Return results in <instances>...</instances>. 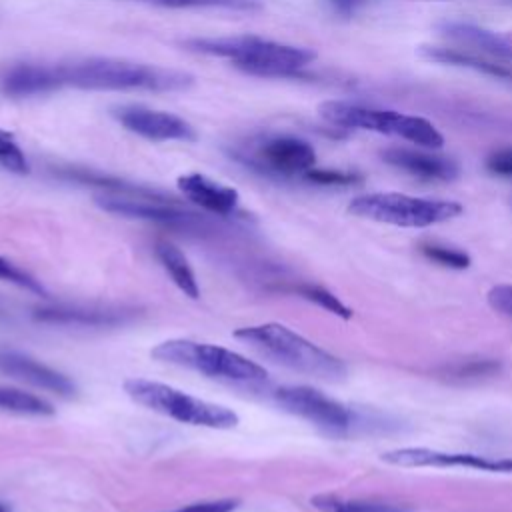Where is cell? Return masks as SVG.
Returning a JSON list of instances; mask_svg holds the SVG:
<instances>
[{
  "mask_svg": "<svg viewBox=\"0 0 512 512\" xmlns=\"http://www.w3.org/2000/svg\"><path fill=\"white\" fill-rule=\"evenodd\" d=\"M58 66L64 88L70 86L78 90L176 92L190 88L194 82V78L182 70L108 56L60 62Z\"/></svg>",
  "mask_w": 512,
  "mask_h": 512,
  "instance_id": "1",
  "label": "cell"
},
{
  "mask_svg": "<svg viewBox=\"0 0 512 512\" xmlns=\"http://www.w3.org/2000/svg\"><path fill=\"white\" fill-rule=\"evenodd\" d=\"M182 46L192 52L226 58L244 74L260 78L296 76L316 60V52L310 48L282 44L254 34L188 38Z\"/></svg>",
  "mask_w": 512,
  "mask_h": 512,
  "instance_id": "2",
  "label": "cell"
},
{
  "mask_svg": "<svg viewBox=\"0 0 512 512\" xmlns=\"http://www.w3.org/2000/svg\"><path fill=\"white\" fill-rule=\"evenodd\" d=\"M234 338L250 344L274 362L308 376L340 380L346 374V366L338 356L326 352L318 344L278 322L238 328Z\"/></svg>",
  "mask_w": 512,
  "mask_h": 512,
  "instance_id": "3",
  "label": "cell"
},
{
  "mask_svg": "<svg viewBox=\"0 0 512 512\" xmlns=\"http://www.w3.org/2000/svg\"><path fill=\"white\" fill-rule=\"evenodd\" d=\"M318 112L328 124L338 128L394 136L430 150H438L444 144V136L438 132V128L422 116L362 106L344 100H326L318 106Z\"/></svg>",
  "mask_w": 512,
  "mask_h": 512,
  "instance_id": "4",
  "label": "cell"
},
{
  "mask_svg": "<svg viewBox=\"0 0 512 512\" xmlns=\"http://www.w3.org/2000/svg\"><path fill=\"white\" fill-rule=\"evenodd\" d=\"M122 388L126 396L136 404L182 424L230 430L236 428L240 422V416L232 408L190 396L164 382L148 378H128L124 380Z\"/></svg>",
  "mask_w": 512,
  "mask_h": 512,
  "instance_id": "5",
  "label": "cell"
},
{
  "mask_svg": "<svg viewBox=\"0 0 512 512\" xmlns=\"http://www.w3.org/2000/svg\"><path fill=\"white\" fill-rule=\"evenodd\" d=\"M150 356L158 362L188 368L208 378L226 382L262 384L268 378L266 368H262L258 362L248 360L246 356L224 346L196 342L188 338L164 340L150 350Z\"/></svg>",
  "mask_w": 512,
  "mask_h": 512,
  "instance_id": "6",
  "label": "cell"
},
{
  "mask_svg": "<svg viewBox=\"0 0 512 512\" xmlns=\"http://www.w3.org/2000/svg\"><path fill=\"white\" fill-rule=\"evenodd\" d=\"M462 210V204L454 200L418 198L400 192L362 194L348 204V212L358 218L400 228H428L460 216Z\"/></svg>",
  "mask_w": 512,
  "mask_h": 512,
  "instance_id": "7",
  "label": "cell"
},
{
  "mask_svg": "<svg viewBox=\"0 0 512 512\" xmlns=\"http://www.w3.org/2000/svg\"><path fill=\"white\" fill-rule=\"evenodd\" d=\"M280 408L296 414L330 436H344L352 426L350 410L312 386H282L274 392Z\"/></svg>",
  "mask_w": 512,
  "mask_h": 512,
  "instance_id": "8",
  "label": "cell"
},
{
  "mask_svg": "<svg viewBox=\"0 0 512 512\" xmlns=\"http://www.w3.org/2000/svg\"><path fill=\"white\" fill-rule=\"evenodd\" d=\"M254 170L264 174L294 178L304 176L316 164V152L312 144L298 136L274 134L258 142L250 156H240Z\"/></svg>",
  "mask_w": 512,
  "mask_h": 512,
  "instance_id": "9",
  "label": "cell"
},
{
  "mask_svg": "<svg viewBox=\"0 0 512 512\" xmlns=\"http://www.w3.org/2000/svg\"><path fill=\"white\" fill-rule=\"evenodd\" d=\"M96 204L102 210L118 214V216L156 222V224L176 228V230H204V228H208V220L204 216L178 206L172 198L154 200V198L104 194V196L96 198Z\"/></svg>",
  "mask_w": 512,
  "mask_h": 512,
  "instance_id": "10",
  "label": "cell"
},
{
  "mask_svg": "<svg viewBox=\"0 0 512 512\" xmlns=\"http://www.w3.org/2000/svg\"><path fill=\"white\" fill-rule=\"evenodd\" d=\"M382 460L402 468H472L480 472L512 474V458H490L470 452H444L432 448H396L382 454Z\"/></svg>",
  "mask_w": 512,
  "mask_h": 512,
  "instance_id": "11",
  "label": "cell"
},
{
  "mask_svg": "<svg viewBox=\"0 0 512 512\" xmlns=\"http://www.w3.org/2000/svg\"><path fill=\"white\" fill-rule=\"evenodd\" d=\"M114 118L132 134L150 142H192L196 140L194 126L166 110H156L140 104L114 108Z\"/></svg>",
  "mask_w": 512,
  "mask_h": 512,
  "instance_id": "12",
  "label": "cell"
},
{
  "mask_svg": "<svg viewBox=\"0 0 512 512\" xmlns=\"http://www.w3.org/2000/svg\"><path fill=\"white\" fill-rule=\"evenodd\" d=\"M60 88H64V84L58 64L22 60L0 70V96L10 100L46 96Z\"/></svg>",
  "mask_w": 512,
  "mask_h": 512,
  "instance_id": "13",
  "label": "cell"
},
{
  "mask_svg": "<svg viewBox=\"0 0 512 512\" xmlns=\"http://www.w3.org/2000/svg\"><path fill=\"white\" fill-rule=\"evenodd\" d=\"M0 372L20 382L32 384L36 388L54 392L58 396L68 398V396H74L76 392L74 382L66 374L18 350L0 348Z\"/></svg>",
  "mask_w": 512,
  "mask_h": 512,
  "instance_id": "14",
  "label": "cell"
},
{
  "mask_svg": "<svg viewBox=\"0 0 512 512\" xmlns=\"http://www.w3.org/2000/svg\"><path fill=\"white\" fill-rule=\"evenodd\" d=\"M176 184L186 200H190L192 204L200 206L206 212H212L218 216H230L238 208V202H240L238 190L222 182H216L206 174L188 172L178 176Z\"/></svg>",
  "mask_w": 512,
  "mask_h": 512,
  "instance_id": "15",
  "label": "cell"
},
{
  "mask_svg": "<svg viewBox=\"0 0 512 512\" xmlns=\"http://www.w3.org/2000/svg\"><path fill=\"white\" fill-rule=\"evenodd\" d=\"M438 32L460 48L484 54L504 64H512V42L498 32L472 22H442Z\"/></svg>",
  "mask_w": 512,
  "mask_h": 512,
  "instance_id": "16",
  "label": "cell"
},
{
  "mask_svg": "<svg viewBox=\"0 0 512 512\" xmlns=\"http://www.w3.org/2000/svg\"><path fill=\"white\" fill-rule=\"evenodd\" d=\"M382 160L420 180L450 182L458 178L460 172L458 164L452 158L414 148H388L382 152Z\"/></svg>",
  "mask_w": 512,
  "mask_h": 512,
  "instance_id": "17",
  "label": "cell"
},
{
  "mask_svg": "<svg viewBox=\"0 0 512 512\" xmlns=\"http://www.w3.org/2000/svg\"><path fill=\"white\" fill-rule=\"evenodd\" d=\"M422 54L428 60H434L440 64L470 68L474 72H482L494 78H512V64L498 62L494 58H488L484 54H478L460 46H424Z\"/></svg>",
  "mask_w": 512,
  "mask_h": 512,
  "instance_id": "18",
  "label": "cell"
},
{
  "mask_svg": "<svg viewBox=\"0 0 512 512\" xmlns=\"http://www.w3.org/2000/svg\"><path fill=\"white\" fill-rule=\"evenodd\" d=\"M154 254L158 258V262L162 264V268L168 272V276L172 278V282L192 300L200 298V286L198 280L194 276V270L188 262V258L182 254V250L178 246H174L172 242H156L154 246Z\"/></svg>",
  "mask_w": 512,
  "mask_h": 512,
  "instance_id": "19",
  "label": "cell"
},
{
  "mask_svg": "<svg viewBox=\"0 0 512 512\" xmlns=\"http://www.w3.org/2000/svg\"><path fill=\"white\" fill-rule=\"evenodd\" d=\"M34 320L46 324H80V326H114L122 322V316L110 310H88L76 306H52L36 308Z\"/></svg>",
  "mask_w": 512,
  "mask_h": 512,
  "instance_id": "20",
  "label": "cell"
},
{
  "mask_svg": "<svg viewBox=\"0 0 512 512\" xmlns=\"http://www.w3.org/2000/svg\"><path fill=\"white\" fill-rule=\"evenodd\" d=\"M312 508L318 512H414L408 504L364 500V498H342L336 494H316L310 498Z\"/></svg>",
  "mask_w": 512,
  "mask_h": 512,
  "instance_id": "21",
  "label": "cell"
},
{
  "mask_svg": "<svg viewBox=\"0 0 512 512\" xmlns=\"http://www.w3.org/2000/svg\"><path fill=\"white\" fill-rule=\"evenodd\" d=\"M0 408L8 410V412H16V414H26V416L54 414V408L48 400H44L32 392H24L20 388L2 386V384H0Z\"/></svg>",
  "mask_w": 512,
  "mask_h": 512,
  "instance_id": "22",
  "label": "cell"
},
{
  "mask_svg": "<svg viewBox=\"0 0 512 512\" xmlns=\"http://www.w3.org/2000/svg\"><path fill=\"white\" fill-rule=\"evenodd\" d=\"M0 168L18 176H26L30 172V162L24 150L16 142L14 134L4 128H0Z\"/></svg>",
  "mask_w": 512,
  "mask_h": 512,
  "instance_id": "23",
  "label": "cell"
},
{
  "mask_svg": "<svg viewBox=\"0 0 512 512\" xmlns=\"http://www.w3.org/2000/svg\"><path fill=\"white\" fill-rule=\"evenodd\" d=\"M298 292H300L306 300L314 302L316 306H320V308H324V310H328V312H332V314H336V316H340V318H344V320H348V318L352 316V310H350L338 296H334L330 290H326V288H322V286H316V284H302V286L298 288Z\"/></svg>",
  "mask_w": 512,
  "mask_h": 512,
  "instance_id": "24",
  "label": "cell"
},
{
  "mask_svg": "<svg viewBox=\"0 0 512 512\" xmlns=\"http://www.w3.org/2000/svg\"><path fill=\"white\" fill-rule=\"evenodd\" d=\"M500 370V362L496 360H470L464 364H456L446 370L450 380L468 382V380H482L494 376Z\"/></svg>",
  "mask_w": 512,
  "mask_h": 512,
  "instance_id": "25",
  "label": "cell"
},
{
  "mask_svg": "<svg viewBox=\"0 0 512 512\" xmlns=\"http://www.w3.org/2000/svg\"><path fill=\"white\" fill-rule=\"evenodd\" d=\"M0 280L2 282H8V284H14L22 290H28V292H34L38 296H48L46 288L40 284V280H36L32 274H28L26 270H22L20 266H16L14 262L6 260L0 256Z\"/></svg>",
  "mask_w": 512,
  "mask_h": 512,
  "instance_id": "26",
  "label": "cell"
},
{
  "mask_svg": "<svg viewBox=\"0 0 512 512\" xmlns=\"http://www.w3.org/2000/svg\"><path fill=\"white\" fill-rule=\"evenodd\" d=\"M422 252L426 258L434 260L440 266L454 268V270H464L470 266V256L464 250L452 248V246H442V244H424Z\"/></svg>",
  "mask_w": 512,
  "mask_h": 512,
  "instance_id": "27",
  "label": "cell"
},
{
  "mask_svg": "<svg viewBox=\"0 0 512 512\" xmlns=\"http://www.w3.org/2000/svg\"><path fill=\"white\" fill-rule=\"evenodd\" d=\"M302 178L316 186H352L362 180L354 172L332 170V168H310Z\"/></svg>",
  "mask_w": 512,
  "mask_h": 512,
  "instance_id": "28",
  "label": "cell"
},
{
  "mask_svg": "<svg viewBox=\"0 0 512 512\" xmlns=\"http://www.w3.org/2000/svg\"><path fill=\"white\" fill-rule=\"evenodd\" d=\"M240 506V500L236 498H218V500H204V502H192L174 510L166 512H234Z\"/></svg>",
  "mask_w": 512,
  "mask_h": 512,
  "instance_id": "29",
  "label": "cell"
},
{
  "mask_svg": "<svg viewBox=\"0 0 512 512\" xmlns=\"http://www.w3.org/2000/svg\"><path fill=\"white\" fill-rule=\"evenodd\" d=\"M486 168H488V172H492L496 176L512 178V146L500 148V150H494L492 154H488Z\"/></svg>",
  "mask_w": 512,
  "mask_h": 512,
  "instance_id": "30",
  "label": "cell"
},
{
  "mask_svg": "<svg viewBox=\"0 0 512 512\" xmlns=\"http://www.w3.org/2000/svg\"><path fill=\"white\" fill-rule=\"evenodd\" d=\"M488 302H490V306L494 310H498V312H502L506 316H512V286L500 284V286L490 288Z\"/></svg>",
  "mask_w": 512,
  "mask_h": 512,
  "instance_id": "31",
  "label": "cell"
},
{
  "mask_svg": "<svg viewBox=\"0 0 512 512\" xmlns=\"http://www.w3.org/2000/svg\"><path fill=\"white\" fill-rule=\"evenodd\" d=\"M330 8L340 16H352L358 8L366 4V0H326Z\"/></svg>",
  "mask_w": 512,
  "mask_h": 512,
  "instance_id": "32",
  "label": "cell"
},
{
  "mask_svg": "<svg viewBox=\"0 0 512 512\" xmlns=\"http://www.w3.org/2000/svg\"><path fill=\"white\" fill-rule=\"evenodd\" d=\"M128 2H142L150 6H160V8H176V10H186L192 8V0H128Z\"/></svg>",
  "mask_w": 512,
  "mask_h": 512,
  "instance_id": "33",
  "label": "cell"
},
{
  "mask_svg": "<svg viewBox=\"0 0 512 512\" xmlns=\"http://www.w3.org/2000/svg\"><path fill=\"white\" fill-rule=\"evenodd\" d=\"M494 2H498V4H506V6H512V0H494Z\"/></svg>",
  "mask_w": 512,
  "mask_h": 512,
  "instance_id": "34",
  "label": "cell"
},
{
  "mask_svg": "<svg viewBox=\"0 0 512 512\" xmlns=\"http://www.w3.org/2000/svg\"><path fill=\"white\" fill-rule=\"evenodd\" d=\"M0 512H10V508L4 506V504H0Z\"/></svg>",
  "mask_w": 512,
  "mask_h": 512,
  "instance_id": "35",
  "label": "cell"
},
{
  "mask_svg": "<svg viewBox=\"0 0 512 512\" xmlns=\"http://www.w3.org/2000/svg\"><path fill=\"white\" fill-rule=\"evenodd\" d=\"M424 2H448V0H424Z\"/></svg>",
  "mask_w": 512,
  "mask_h": 512,
  "instance_id": "36",
  "label": "cell"
}]
</instances>
